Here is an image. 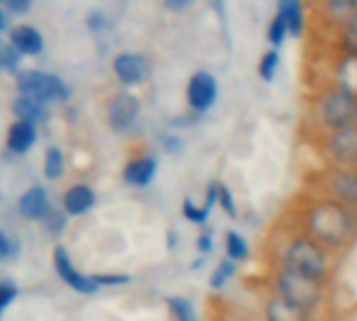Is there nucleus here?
Instances as JSON below:
<instances>
[{
  "mask_svg": "<svg viewBox=\"0 0 357 321\" xmlns=\"http://www.w3.org/2000/svg\"><path fill=\"white\" fill-rule=\"evenodd\" d=\"M312 194L326 196L351 209H357V169L324 167L314 184Z\"/></svg>",
  "mask_w": 357,
  "mask_h": 321,
  "instance_id": "obj_6",
  "label": "nucleus"
},
{
  "mask_svg": "<svg viewBox=\"0 0 357 321\" xmlns=\"http://www.w3.org/2000/svg\"><path fill=\"white\" fill-rule=\"evenodd\" d=\"M218 98H220L218 77L207 69L195 71L186 84V102H188L190 111L197 115H203L215 107Z\"/></svg>",
  "mask_w": 357,
  "mask_h": 321,
  "instance_id": "obj_8",
  "label": "nucleus"
},
{
  "mask_svg": "<svg viewBox=\"0 0 357 321\" xmlns=\"http://www.w3.org/2000/svg\"><path fill=\"white\" fill-rule=\"evenodd\" d=\"M215 240H213V230H201V234L197 236V251L199 255L205 259L213 253Z\"/></svg>",
  "mask_w": 357,
  "mask_h": 321,
  "instance_id": "obj_31",
  "label": "nucleus"
},
{
  "mask_svg": "<svg viewBox=\"0 0 357 321\" xmlns=\"http://www.w3.org/2000/svg\"><path fill=\"white\" fill-rule=\"evenodd\" d=\"M4 29V15H2V10H0V31Z\"/></svg>",
  "mask_w": 357,
  "mask_h": 321,
  "instance_id": "obj_41",
  "label": "nucleus"
},
{
  "mask_svg": "<svg viewBox=\"0 0 357 321\" xmlns=\"http://www.w3.org/2000/svg\"><path fill=\"white\" fill-rule=\"evenodd\" d=\"M0 50H2V44H0Z\"/></svg>",
  "mask_w": 357,
  "mask_h": 321,
  "instance_id": "obj_42",
  "label": "nucleus"
},
{
  "mask_svg": "<svg viewBox=\"0 0 357 321\" xmlns=\"http://www.w3.org/2000/svg\"><path fill=\"white\" fill-rule=\"evenodd\" d=\"M335 86H341L345 90H349L351 94L357 96V56L351 54H341L339 67H337V75L335 81H331Z\"/></svg>",
  "mask_w": 357,
  "mask_h": 321,
  "instance_id": "obj_19",
  "label": "nucleus"
},
{
  "mask_svg": "<svg viewBox=\"0 0 357 321\" xmlns=\"http://www.w3.org/2000/svg\"><path fill=\"white\" fill-rule=\"evenodd\" d=\"M10 44L19 54H40L44 40L38 29H33L29 25H17L10 31Z\"/></svg>",
  "mask_w": 357,
  "mask_h": 321,
  "instance_id": "obj_15",
  "label": "nucleus"
},
{
  "mask_svg": "<svg viewBox=\"0 0 357 321\" xmlns=\"http://www.w3.org/2000/svg\"><path fill=\"white\" fill-rule=\"evenodd\" d=\"M157 173V159L153 157H140V159H134L126 165L123 169V180L126 184L130 186H136V188H144L153 182Z\"/></svg>",
  "mask_w": 357,
  "mask_h": 321,
  "instance_id": "obj_13",
  "label": "nucleus"
},
{
  "mask_svg": "<svg viewBox=\"0 0 357 321\" xmlns=\"http://www.w3.org/2000/svg\"><path fill=\"white\" fill-rule=\"evenodd\" d=\"M44 217H48V219H46V226H48V230H52V232H61V228L65 226V215H61V213H56V211H48V215H44Z\"/></svg>",
  "mask_w": 357,
  "mask_h": 321,
  "instance_id": "obj_35",
  "label": "nucleus"
},
{
  "mask_svg": "<svg viewBox=\"0 0 357 321\" xmlns=\"http://www.w3.org/2000/svg\"><path fill=\"white\" fill-rule=\"evenodd\" d=\"M339 259L293 228L272 249V267H280L303 278L331 284L337 272Z\"/></svg>",
  "mask_w": 357,
  "mask_h": 321,
  "instance_id": "obj_2",
  "label": "nucleus"
},
{
  "mask_svg": "<svg viewBox=\"0 0 357 321\" xmlns=\"http://www.w3.org/2000/svg\"><path fill=\"white\" fill-rule=\"evenodd\" d=\"M63 173V155L59 148H48L44 157V175L48 180H54Z\"/></svg>",
  "mask_w": 357,
  "mask_h": 321,
  "instance_id": "obj_30",
  "label": "nucleus"
},
{
  "mask_svg": "<svg viewBox=\"0 0 357 321\" xmlns=\"http://www.w3.org/2000/svg\"><path fill=\"white\" fill-rule=\"evenodd\" d=\"M17 86H19V92L25 98L38 100L42 104L61 100V98H65L69 94L67 86L59 77L48 75V73H40V71H23V73H19Z\"/></svg>",
  "mask_w": 357,
  "mask_h": 321,
  "instance_id": "obj_7",
  "label": "nucleus"
},
{
  "mask_svg": "<svg viewBox=\"0 0 357 321\" xmlns=\"http://www.w3.org/2000/svg\"><path fill=\"white\" fill-rule=\"evenodd\" d=\"M280 63H282L280 50H276V48L266 50L259 56V61H257V75H259V79L266 81V84H272L276 79V75H278Z\"/></svg>",
  "mask_w": 357,
  "mask_h": 321,
  "instance_id": "obj_23",
  "label": "nucleus"
},
{
  "mask_svg": "<svg viewBox=\"0 0 357 321\" xmlns=\"http://www.w3.org/2000/svg\"><path fill=\"white\" fill-rule=\"evenodd\" d=\"M276 10L282 13V17H284V21H287L289 36H291V38H297V40L303 38L305 25H307L303 2H299V0H280V2L276 4Z\"/></svg>",
  "mask_w": 357,
  "mask_h": 321,
  "instance_id": "obj_14",
  "label": "nucleus"
},
{
  "mask_svg": "<svg viewBox=\"0 0 357 321\" xmlns=\"http://www.w3.org/2000/svg\"><path fill=\"white\" fill-rule=\"evenodd\" d=\"M19 211L23 217L27 219H42L48 211V201H46V192L42 188H29L21 201H19Z\"/></svg>",
  "mask_w": 357,
  "mask_h": 321,
  "instance_id": "obj_17",
  "label": "nucleus"
},
{
  "mask_svg": "<svg viewBox=\"0 0 357 321\" xmlns=\"http://www.w3.org/2000/svg\"><path fill=\"white\" fill-rule=\"evenodd\" d=\"M293 228L339 259L357 244V209L326 196L307 194Z\"/></svg>",
  "mask_w": 357,
  "mask_h": 321,
  "instance_id": "obj_1",
  "label": "nucleus"
},
{
  "mask_svg": "<svg viewBox=\"0 0 357 321\" xmlns=\"http://www.w3.org/2000/svg\"><path fill=\"white\" fill-rule=\"evenodd\" d=\"M113 69H115L117 77H119L123 84H128V86L140 84V81L146 77V73H149V65H146L144 56L132 54V52L119 54V56L115 58V63H113Z\"/></svg>",
  "mask_w": 357,
  "mask_h": 321,
  "instance_id": "obj_11",
  "label": "nucleus"
},
{
  "mask_svg": "<svg viewBox=\"0 0 357 321\" xmlns=\"http://www.w3.org/2000/svg\"><path fill=\"white\" fill-rule=\"evenodd\" d=\"M163 144H165V150H167V152H180L182 146H184L182 138H178V136H167V138L163 140Z\"/></svg>",
  "mask_w": 357,
  "mask_h": 321,
  "instance_id": "obj_36",
  "label": "nucleus"
},
{
  "mask_svg": "<svg viewBox=\"0 0 357 321\" xmlns=\"http://www.w3.org/2000/svg\"><path fill=\"white\" fill-rule=\"evenodd\" d=\"M192 2H188V0H169V2H165V6L169 8V10H184V8H188Z\"/></svg>",
  "mask_w": 357,
  "mask_h": 321,
  "instance_id": "obj_38",
  "label": "nucleus"
},
{
  "mask_svg": "<svg viewBox=\"0 0 357 321\" xmlns=\"http://www.w3.org/2000/svg\"><path fill=\"white\" fill-rule=\"evenodd\" d=\"M167 309H169L174 321H199V315H197L192 303L184 297H169Z\"/></svg>",
  "mask_w": 357,
  "mask_h": 321,
  "instance_id": "obj_26",
  "label": "nucleus"
},
{
  "mask_svg": "<svg viewBox=\"0 0 357 321\" xmlns=\"http://www.w3.org/2000/svg\"><path fill=\"white\" fill-rule=\"evenodd\" d=\"M140 113V100L130 92H119L109 102V121L117 132H126L134 125Z\"/></svg>",
  "mask_w": 357,
  "mask_h": 321,
  "instance_id": "obj_9",
  "label": "nucleus"
},
{
  "mask_svg": "<svg viewBox=\"0 0 357 321\" xmlns=\"http://www.w3.org/2000/svg\"><path fill=\"white\" fill-rule=\"evenodd\" d=\"M36 142V127L27 121H17L8 132V148L13 152H25Z\"/></svg>",
  "mask_w": 357,
  "mask_h": 321,
  "instance_id": "obj_20",
  "label": "nucleus"
},
{
  "mask_svg": "<svg viewBox=\"0 0 357 321\" xmlns=\"http://www.w3.org/2000/svg\"><path fill=\"white\" fill-rule=\"evenodd\" d=\"M8 8L15 10V13H21V10H27L29 8V2H21V0H8Z\"/></svg>",
  "mask_w": 357,
  "mask_h": 321,
  "instance_id": "obj_39",
  "label": "nucleus"
},
{
  "mask_svg": "<svg viewBox=\"0 0 357 321\" xmlns=\"http://www.w3.org/2000/svg\"><path fill=\"white\" fill-rule=\"evenodd\" d=\"M54 267H56L59 276L63 278V282H65V284H69L73 290H77V292H86V295H92V292H96V290H98V284L94 282V278H86V276H82V274L73 267V263H71V259H69L67 251H65V249H61V246L54 251Z\"/></svg>",
  "mask_w": 357,
  "mask_h": 321,
  "instance_id": "obj_10",
  "label": "nucleus"
},
{
  "mask_svg": "<svg viewBox=\"0 0 357 321\" xmlns=\"http://www.w3.org/2000/svg\"><path fill=\"white\" fill-rule=\"evenodd\" d=\"M63 205H65V211L71 213V215L86 213L94 205V192L90 188H86V186H75L65 194Z\"/></svg>",
  "mask_w": 357,
  "mask_h": 321,
  "instance_id": "obj_21",
  "label": "nucleus"
},
{
  "mask_svg": "<svg viewBox=\"0 0 357 321\" xmlns=\"http://www.w3.org/2000/svg\"><path fill=\"white\" fill-rule=\"evenodd\" d=\"M264 321H316V315L301 311L278 297H268L264 305Z\"/></svg>",
  "mask_w": 357,
  "mask_h": 321,
  "instance_id": "obj_12",
  "label": "nucleus"
},
{
  "mask_svg": "<svg viewBox=\"0 0 357 321\" xmlns=\"http://www.w3.org/2000/svg\"><path fill=\"white\" fill-rule=\"evenodd\" d=\"M15 297H17L15 286H10V284H2L0 286V313L10 305V301H15Z\"/></svg>",
  "mask_w": 357,
  "mask_h": 321,
  "instance_id": "obj_34",
  "label": "nucleus"
},
{
  "mask_svg": "<svg viewBox=\"0 0 357 321\" xmlns=\"http://www.w3.org/2000/svg\"><path fill=\"white\" fill-rule=\"evenodd\" d=\"M307 121L318 136L357 125V96L341 86L324 84L310 98Z\"/></svg>",
  "mask_w": 357,
  "mask_h": 321,
  "instance_id": "obj_3",
  "label": "nucleus"
},
{
  "mask_svg": "<svg viewBox=\"0 0 357 321\" xmlns=\"http://www.w3.org/2000/svg\"><path fill=\"white\" fill-rule=\"evenodd\" d=\"M224 251H226V259H230L238 265L245 263L251 255V246H249L247 238L236 230H228L224 234Z\"/></svg>",
  "mask_w": 357,
  "mask_h": 321,
  "instance_id": "obj_18",
  "label": "nucleus"
},
{
  "mask_svg": "<svg viewBox=\"0 0 357 321\" xmlns=\"http://www.w3.org/2000/svg\"><path fill=\"white\" fill-rule=\"evenodd\" d=\"M357 8V0H331L322 4V10L326 13V19L337 25L341 19H345L351 10Z\"/></svg>",
  "mask_w": 357,
  "mask_h": 321,
  "instance_id": "obj_27",
  "label": "nucleus"
},
{
  "mask_svg": "<svg viewBox=\"0 0 357 321\" xmlns=\"http://www.w3.org/2000/svg\"><path fill=\"white\" fill-rule=\"evenodd\" d=\"M335 31L341 54L357 56V8L335 25Z\"/></svg>",
  "mask_w": 357,
  "mask_h": 321,
  "instance_id": "obj_16",
  "label": "nucleus"
},
{
  "mask_svg": "<svg viewBox=\"0 0 357 321\" xmlns=\"http://www.w3.org/2000/svg\"><path fill=\"white\" fill-rule=\"evenodd\" d=\"M203 263H205V259L201 257L199 261H195V263H190V269H192V272H197V269H199V267H201Z\"/></svg>",
  "mask_w": 357,
  "mask_h": 321,
  "instance_id": "obj_40",
  "label": "nucleus"
},
{
  "mask_svg": "<svg viewBox=\"0 0 357 321\" xmlns=\"http://www.w3.org/2000/svg\"><path fill=\"white\" fill-rule=\"evenodd\" d=\"M218 207L224 211V215H228L230 219H238V205L234 198V192L230 190L228 184L220 182V192H218Z\"/></svg>",
  "mask_w": 357,
  "mask_h": 321,
  "instance_id": "obj_28",
  "label": "nucleus"
},
{
  "mask_svg": "<svg viewBox=\"0 0 357 321\" xmlns=\"http://www.w3.org/2000/svg\"><path fill=\"white\" fill-rule=\"evenodd\" d=\"M236 274H238V263H234L230 259H222L209 276V288L211 290H224L236 278Z\"/></svg>",
  "mask_w": 357,
  "mask_h": 321,
  "instance_id": "obj_22",
  "label": "nucleus"
},
{
  "mask_svg": "<svg viewBox=\"0 0 357 321\" xmlns=\"http://www.w3.org/2000/svg\"><path fill=\"white\" fill-rule=\"evenodd\" d=\"M266 38H268L270 46H272V48H276V50L287 42V38H289V29H287V21H284V17H282V13H280V10H274L272 19H270V23H268Z\"/></svg>",
  "mask_w": 357,
  "mask_h": 321,
  "instance_id": "obj_25",
  "label": "nucleus"
},
{
  "mask_svg": "<svg viewBox=\"0 0 357 321\" xmlns=\"http://www.w3.org/2000/svg\"><path fill=\"white\" fill-rule=\"evenodd\" d=\"M328 286L331 284H322L280 267H272L268 278V288L272 297H278L284 303L312 315H318L324 309L328 301Z\"/></svg>",
  "mask_w": 357,
  "mask_h": 321,
  "instance_id": "obj_4",
  "label": "nucleus"
},
{
  "mask_svg": "<svg viewBox=\"0 0 357 321\" xmlns=\"http://www.w3.org/2000/svg\"><path fill=\"white\" fill-rule=\"evenodd\" d=\"M8 255H10V242H8V238L0 232V261L6 259Z\"/></svg>",
  "mask_w": 357,
  "mask_h": 321,
  "instance_id": "obj_37",
  "label": "nucleus"
},
{
  "mask_svg": "<svg viewBox=\"0 0 357 321\" xmlns=\"http://www.w3.org/2000/svg\"><path fill=\"white\" fill-rule=\"evenodd\" d=\"M182 215H184V219L186 221H190V224H195V226H207V221H209V215L211 213H207L205 209H203V205H197L195 201H190V198H184V203H182Z\"/></svg>",
  "mask_w": 357,
  "mask_h": 321,
  "instance_id": "obj_29",
  "label": "nucleus"
},
{
  "mask_svg": "<svg viewBox=\"0 0 357 321\" xmlns=\"http://www.w3.org/2000/svg\"><path fill=\"white\" fill-rule=\"evenodd\" d=\"M218 192H220V182L218 180H211L209 184H207V188H205V194H203V209L207 211V213H211L213 211V207L218 205Z\"/></svg>",
  "mask_w": 357,
  "mask_h": 321,
  "instance_id": "obj_32",
  "label": "nucleus"
},
{
  "mask_svg": "<svg viewBox=\"0 0 357 321\" xmlns=\"http://www.w3.org/2000/svg\"><path fill=\"white\" fill-rule=\"evenodd\" d=\"M316 146L324 167L357 169V125L318 136Z\"/></svg>",
  "mask_w": 357,
  "mask_h": 321,
  "instance_id": "obj_5",
  "label": "nucleus"
},
{
  "mask_svg": "<svg viewBox=\"0 0 357 321\" xmlns=\"http://www.w3.org/2000/svg\"><path fill=\"white\" fill-rule=\"evenodd\" d=\"M94 282L98 286H121L130 282V276L126 274H109V276H94Z\"/></svg>",
  "mask_w": 357,
  "mask_h": 321,
  "instance_id": "obj_33",
  "label": "nucleus"
},
{
  "mask_svg": "<svg viewBox=\"0 0 357 321\" xmlns=\"http://www.w3.org/2000/svg\"><path fill=\"white\" fill-rule=\"evenodd\" d=\"M15 113L21 117V121H27V123H36V121H42L46 117V111H44V104L38 102V100H31V98H17L15 104H13Z\"/></svg>",
  "mask_w": 357,
  "mask_h": 321,
  "instance_id": "obj_24",
  "label": "nucleus"
}]
</instances>
